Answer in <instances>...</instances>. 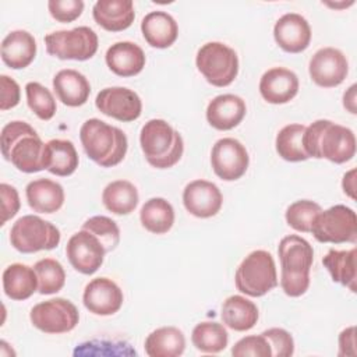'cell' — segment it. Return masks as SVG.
I'll return each mask as SVG.
<instances>
[{"mask_svg":"<svg viewBox=\"0 0 357 357\" xmlns=\"http://www.w3.org/2000/svg\"><path fill=\"white\" fill-rule=\"evenodd\" d=\"M29 318L32 325L45 333H66L77 326L79 314L70 300L57 297L33 305Z\"/></svg>","mask_w":357,"mask_h":357,"instance_id":"11","label":"cell"},{"mask_svg":"<svg viewBox=\"0 0 357 357\" xmlns=\"http://www.w3.org/2000/svg\"><path fill=\"white\" fill-rule=\"evenodd\" d=\"M138 190L127 180L109 183L102 192V202L107 211L114 215H128L138 205Z\"/></svg>","mask_w":357,"mask_h":357,"instance_id":"32","label":"cell"},{"mask_svg":"<svg viewBox=\"0 0 357 357\" xmlns=\"http://www.w3.org/2000/svg\"><path fill=\"white\" fill-rule=\"evenodd\" d=\"M321 211L322 208L317 202L310 199H300L287 206L284 218L291 229L303 233H310L311 225Z\"/></svg>","mask_w":357,"mask_h":357,"instance_id":"38","label":"cell"},{"mask_svg":"<svg viewBox=\"0 0 357 357\" xmlns=\"http://www.w3.org/2000/svg\"><path fill=\"white\" fill-rule=\"evenodd\" d=\"M82 229L96 236L103 244L106 252L113 251L120 243V229L117 223L107 216H92L82 223Z\"/></svg>","mask_w":357,"mask_h":357,"instance_id":"39","label":"cell"},{"mask_svg":"<svg viewBox=\"0 0 357 357\" xmlns=\"http://www.w3.org/2000/svg\"><path fill=\"white\" fill-rule=\"evenodd\" d=\"M0 91H1V98H0V109L8 110L20 103L21 98V89L20 85L17 84L15 79L10 78L8 75H0Z\"/></svg>","mask_w":357,"mask_h":357,"instance_id":"44","label":"cell"},{"mask_svg":"<svg viewBox=\"0 0 357 357\" xmlns=\"http://www.w3.org/2000/svg\"><path fill=\"white\" fill-rule=\"evenodd\" d=\"M139 144L146 162L156 169L174 166L184 152L181 135L162 119H152L142 126Z\"/></svg>","mask_w":357,"mask_h":357,"instance_id":"5","label":"cell"},{"mask_svg":"<svg viewBox=\"0 0 357 357\" xmlns=\"http://www.w3.org/2000/svg\"><path fill=\"white\" fill-rule=\"evenodd\" d=\"M220 317L227 328L237 332H245L255 326L259 314L252 301L236 294L223 301Z\"/></svg>","mask_w":357,"mask_h":357,"instance_id":"29","label":"cell"},{"mask_svg":"<svg viewBox=\"0 0 357 357\" xmlns=\"http://www.w3.org/2000/svg\"><path fill=\"white\" fill-rule=\"evenodd\" d=\"M144 39L156 49H166L172 46L178 35L176 20L166 11H151L141 22Z\"/></svg>","mask_w":357,"mask_h":357,"instance_id":"25","label":"cell"},{"mask_svg":"<svg viewBox=\"0 0 357 357\" xmlns=\"http://www.w3.org/2000/svg\"><path fill=\"white\" fill-rule=\"evenodd\" d=\"M33 269L38 276V291L40 294H53L63 289L66 283V272L57 259H39L33 265Z\"/></svg>","mask_w":357,"mask_h":357,"instance_id":"36","label":"cell"},{"mask_svg":"<svg viewBox=\"0 0 357 357\" xmlns=\"http://www.w3.org/2000/svg\"><path fill=\"white\" fill-rule=\"evenodd\" d=\"M357 250H335L331 248L328 254L322 258L324 266L332 276L333 282H337L349 287L356 293V279H357Z\"/></svg>","mask_w":357,"mask_h":357,"instance_id":"30","label":"cell"},{"mask_svg":"<svg viewBox=\"0 0 357 357\" xmlns=\"http://www.w3.org/2000/svg\"><path fill=\"white\" fill-rule=\"evenodd\" d=\"M25 195L31 209L39 213L57 212L64 204L63 187L49 178H36L28 183Z\"/></svg>","mask_w":357,"mask_h":357,"instance_id":"26","label":"cell"},{"mask_svg":"<svg viewBox=\"0 0 357 357\" xmlns=\"http://www.w3.org/2000/svg\"><path fill=\"white\" fill-rule=\"evenodd\" d=\"M183 204L185 209L197 218L215 216L223 204V195L216 184L208 180H194L183 191Z\"/></svg>","mask_w":357,"mask_h":357,"instance_id":"17","label":"cell"},{"mask_svg":"<svg viewBox=\"0 0 357 357\" xmlns=\"http://www.w3.org/2000/svg\"><path fill=\"white\" fill-rule=\"evenodd\" d=\"M191 342L202 353H220L229 343V333L222 324L205 321L197 324L191 333Z\"/></svg>","mask_w":357,"mask_h":357,"instance_id":"34","label":"cell"},{"mask_svg":"<svg viewBox=\"0 0 357 357\" xmlns=\"http://www.w3.org/2000/svg\"><path fill=\"white\" fill-rule=\"evenodd\" d=\"M343 106L353 114H356V85H351L343 95Z\"/></svg>","mask_w":357,"mask_h":357,"instance_id":"47","label":"cell"},{"mask_svg":"<svg viewBox=\"0 0 357 357\" xmlns=\"http://www.w3.org/2000/svg\"><path fill=\"white\" fill-rule=\"evenodd\" d=\"M26 103L29 109L40 119L50 120L56 113V100L52 92L39 82H28L25 85Z\"/></svg>","mask_w":357,"mask_h":357,"instance_id":"37","label":"cell"},{"mask_svg":"<svg viewBox=\"0 0 357 357\" xmlns=\"http://www.w3.org/2000/svg\"><path fill=\"white\" fill-rule=\"evenodd\" d=\"M0 194H1V226L7 223L11 218L15 216V213L20 211L21 202H20V195L15 187L1 183L0 184Z\"/></svg>","mask_w":357,"mask_h":357,"instance_id":"43","label":"cell"},{"mask_svg":"<svg viewBox=\"0 0 357 357\" xmlns=\"http://www.w3.org/2000/svg\"><path fill=\"white\" fill-rule=\"evenodd\" d=\"M262 335L268 339L272 356L275 357H290L294 353V340L291 335L282 328H271L262 332Z\"/></svg>","mask_w":357,"mask_h":357,"instance_id":"41","label":"cell"},{"mask_svg":"<svg viewBox=\"0 0 357 357\" xmlns=\"http://www.w3.org/2000/svg\"><path fill=\"white\" fill-rule=\"evenodd\" d=\"M3 290L15 301L29 298L38 290V276L33 268L24 264H11L3 272Z\"/></svg>","mask_w":357,"mask_h":357,"instance_id":"28","label":"cell"},{"mask_svg":"<svg viewBox=\"0 0 357 357\" xmlns=\"http://www.w3.org/2000/svg\"><path fill=\"white\" fill-rule=\"evenodd\" d=\"M45 45L47 53L57 59L84 61L95 56L98 35L89 26H77L47 33Z\"/></svg>","mask_w":357,"mask_h":357,"instance_id":"10","label":"cell"},{"mask_svg":"<svg viewBox=\"0 0 357 357\" xmlns=\"http://www.w3.org/2000/svg\"><path fill=\"white\" fill-rule=\"evenodd\" d=\"M36 56V40L22 29L11 31L1 42V59L14 70L28 67Z\"/></svg>","mask_w":357,"mask_h":357,"instance_id":"24","label":"cell"},{"mask_svg":"<svg viewBox=\"0 0 357 357\" xmlns=\"http://www.w3.org/2000/svg\"><path fill=\"white\" fill-rule=\"evenodd\" d=\"M144 347L149 357H177L185 349V337L176 326H162L148 335Z\"/></svg>","mask_w":357,"mask_h":357,"instance_id":"31","label":"cell"},{"mask_svg":"<svg viewBox=\"0 0 357 357\" xmlns=\"http://www.w3.org/2000/svg\"><path fill=\"white\" fill-rule=\"evenodd\" d=\"M280 259V286L284 294L290 297L303 296L310 286V271L314 262V250L311 244L297 236L290 234L279 243Z\"/></svg>","mask_w":357,"mask_h":357,"instance_id":"2","label":"cell"},{"mask_svg":"<svg viewBox=\"0 0 357 357\" xmlns=\"http://www.w3.org/2000/svg\"><path fill=\"white\" fill-rule=\"evenodd\" d=\"M354 332L356 328L354 326H349L346 329H343L339 335V356H351L354 357L356 353V340H354Z\"/></svg>","mask_w":357,"mask_h":357,"instance_id":"45","label":"cell"},{"mask_svg":"<svg viewBox=\"0 0 357 357\" xmlns=\"http://www.w3.org/2000/svg\"><path fill=\"white\" fill-rule=\"evenodd\" d=\"M273 38L284 52L300 53L305 50L311 42V26L303 15L287 13L276 21Z\"/></svg>","mask_w":357,"mask_h":357,"instance_id":"18","label":"cell"},{"mask_svg":"<svg viewBox=\"0 0 357 357\" xmlns=\"http://www.w3.org/2000/svg\"><path fill=\"white\" fill-rule=\"evenodd\" d=\"M105 59L107 67L120 77H134L139 74L146 61L144 50L128 40L112 45L107 49Z\"/></svg>","mask_w":357,"mask_h":357,"instance_id":"22","label":"cell"},{"mask_svg":"<svg viewBox=\"0 0 357 357\" xmlns=\"http://www.w3.org/2000/svg\"><path fill=\"white\" fill-rule=\"evenodd\" d=\"M60 237V230L53 223L36 215L21 216L10 230L11 245L24 254L53 250L59 245Z\"/></svg>","mask_w":357,"mask_h":357,"instance_id":"7","label":"cell"},{"mask_svg":"<svg viewBox=\"0 0 357 357\" xmlns=\"http://www.w3.org/2000/svg\"><path fill=\"white\" fill-rule=\"evenodd\" d=\"M319 243H356L357 241V216L356 212L342 204L321 211L310 230Z\"/></svg>","mask_w":357,"mask_h":357,"instance_id":"9","label":"cell"},{"mask_svg":"<svg viewBox=\"0 0 357 357\" xmlns=\"http://www.w3.org/2000/svg\"><path fill=\"white\" fill-rule=\"evenodd\" d=\"M304 131H305V126L293 123V124L284 126L278 132L275 145H276V152L282 159L287 162H301L310 158L303 146Z\"/></svg>","mask_w":357,"mask_h":357,"instance_id":"35","label":"cell"},{"mask_svg":"<svg viewBox=\"0 0 357 357\" xmlns=\"http://www.w3.org/2000/svg\"><path fill=\"white\" fill-rule=\"evenodd\" d=\"M92 14L98 25L112 32L127 29L135 18L131 0H98L93 4Z\"/></svg>","mask_w":357,"mask_h":357,"instance_id":"21","label":"cell"},{"mask_svg":"<svg viewBox=\"0 0 357 357\" xmlns=\"http://www.w3.org/2000/svg\"><path fill=\"white\" fill-rule=\"evenodd\" d=\"M342 187L344 194H347L351 199L356 198V169L349 170L344 176H343V181H342Z\"/></svg>","mask_w":357,"mask_h":357,"instance_id":"46","label":"cell"},{"mask_svg":"<svg viewBox=\"0 0 357 357\" xmlns=\"http://www.w3.org/2000/svg\"><path fill=\"white\" fill-rule=\"evenodd\" d=\"M0 145L3 156L20 172L36 173L43 170V149L38 132L25 121H10L1 130Z\"/></svg>","mask_w":357,"mask_h":357,"instance_id":"3","label":"cell"},{"mask_svg":"<svg viewBox=\"0 0 357 357\" xmlns=\"http://www.w3.org/2000/svg\"><path fill=\"white\" fill-rule=\"evenodd\" d=\"M66 254L77 272L92 275L102 266L106 250L96 236L82 229L70 237Z\"/></svg>","mask_w":357,"mask_h":357,"instance_id":"13","label":"cell"},{"mask_svg":"<svg viewBox=\"0 0 357 357\" xmlns=\"http://www.w3.org/2000/svg\"><path fill=\"white\" fill-rule=\"evenodd\" d=\"M238 291L250 297H261L278 286L273 257L265 250L250 252L238 265L234 276Z\"/></svg>","mask_w":357,"mask_h":357,"instance_id":"6","label":"cell"},{"mask_svg":"<svg viewBox=\"0 0 357 357\" xmlns=\"http://www.w3.org/2000/svg\"><path fill=\"white\" fill-rule=\"evenodd\" d=\"M139 220L148 231L153 234H165L174 223V209L165 198L155 197L142 205Z\"/></svg>","mask_w":357,"mask_h":357,"instance_id":"33","label":"cell"},{"mask_svg":"<svg viewBox=\"0 0 357 357\" xmlns=\"http://www.w3.org/2000/svg\"><path fill=\"white\" fill-rule=\"evenodd\" d=\"M95 105L103 114L119 121H134L141 116L142 102L137 92L126 86H110L102 89Z\"/></svg>","mask_w":357,"mask_h":357,"instance_id":"14","label":"cell"},{"mask_svg":"<svg viewBox=\"0 0 357 357\" xmlns=\"http://www.w3.org/2000/svg\"><path fill=\"white\" fill-rule=\"evenodd\" d=\"M53 89L59 100L70 107L82 106L91 93V85L85 75L73 68L60 70L53 77Z\"/></svg>","mask_w":357,"mask_h":357,"instance_id":"23","label":"cell"},{"mask_svg":"<svg viewBox=\"0 0 357 357\" xmlns=\"http://www.w3.org/2000/svg\"><path fill=\"white\" fill-rule=\"evenodd\" d=\"M250 156L245 146L236 138H220L211 152V165L215 174L225 181L238 180L248 169Z\"/></svg>","mask_w":357,"mask_h":357,"instance_id":"12","label":"cell"},{"mask_svg":"<svg viewBox=\"0 0 357 357\" xmlns=\"http://www.w3.org/2000/svg\"><path fill=\"white\" fill-rule=\"evenodd\" d=\"M303 146L310 158L340 165L356 155V135L349 127L322 119L305 127Z\"/></svg>","mask_w":357,"mask_h":357,"instance_id":"1","label":"cell"},{"mask_svg":"<svg viewBox=\"0 0 357 357\" xmlns=\"http://www.w3.org/2000/svg\"><path fill=\"white\" fill-rule=\"evenodd\" d=\"M311 79L322 88L340 85L347 73L349 63L346 56L335 47H322L314 53L308 66Z\"/></svg>","mask_w":357,"mask_h":357,"instance_id":"15","label":"cell"},{"mask_svg":"<svg viewBox=\"0 0 357 357\" xmlns=\"http://www.w3.org/2000/svg\"><path fill=\"white\" fill-rule=\"evenodd\" d=\"M195 64L205 79L213 86L230 85L238 74L237 53L222 42H208L197 53Z\"/></svg>","mask_w":357,"mask_h":357,"instance_id":"8","label":"cell"},{"mask_svg":"<svg viewBox=\"0 0 357 357\" xmlns=\"http://www.w3.org/2000/svg\"><path fill=\"white\" fill-rule=\"evenodd\" d=\"M50 15L59 22H73L84 10L82 0H50L47 3Z\"/></svg>","mask_w":357,"mask_h":357,"instance_id":"42","label":"cell"},{"mask_svg":"<svg viewBox=\"0 0 357 357\" xmlns=\"http://www.w3.org/2000/svg\"><path fill=\"white\" fill-rule=\"evenodd\" d=\"M247 107L245 102L233 93H223L215 96L206 107L208 123L220 131H227L237 127L244 116Z\"/></svg>","mask_w":357,"mask_h":357,"instance_id":"20","label":"cell"},{"mask_svg":"<svg viewBox=\"0 0 357 357\" xmlns=\"http://www.w3.org/2000/svg\"><path fill=\"white\" fill-rule=\"evenodd\" d=\"M261 96L272 105L290 102L298 92L297 75L284 67H273L264 73L259 81Z\"/></svg>","mask_w":357,"mask_h":357,"instance_id":"19","label":"cell"},{"mask_svg":"<svg viewBox=\"0 0 357 357\" xmlns=\"http://www.w3.org/2000/svg\"><path fill=\"white\" fill-rule=\"evenodd\" d=\"M123 291L116 282L107 278L92 279L84 290L82 301L85 308L95 315H113L123 305Z\"/></svg>","mask_w":357,"mask_h":357,"instance_id":"16","label":"cell"},{"mask_svg":"<svg viewBox=\"0 0 357 357\" xmlns=\"http://www.w3.org/2000/svg\"><path fill=\"white\" fill-rule=\"evenodd\" d=\"M79 159L74 144L68 139H50L43 149V167L56 176H70L78 167Z\"/></svg>","mask_w":357,"mask_h":357,"instance_id":"27","label":"cell"},{"mask_svg":"<svg viewBox=\"0 0 357 357\" xmlns=\"http://www.w3.org/2000/svg\"><path fill=\"white\" fill-rule=\"evenodd\" d=\"M231 354L234 357H271L272 356V349L268 342V339L261 333V335H252V336H245L240 339L231 349Z\"/></svg>","mask_w":357,"mask_h":357,"instance_id":"40","label":"cell"},{"mask_svg":"<svg viewBox=\"0 0 357 357\" xmlns=\"http://www.w3.org/2000/svg\"><path fill=\"white\" fill-rule=\"evenodd\" d=\"M79 139L88 158L102 167L119 165L128 148L126 134L99 119H89L81 126Z\"/></svg>","mask_w":357,"mask_h":357,"instance_id":"4","label":"cell"}]
</instances>
